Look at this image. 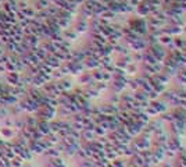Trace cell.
Here are the masks:
<instances>
[{"label": "cell", "mask_w": 186, "mask_h": 167, "mask_svg": "<svg viewBox=\"0 0 186 167\" xmlns=\"http://www.w3.org/2000/svg\"><path fill=\"white\" fill-rule=\"evenodd\" d=\"M51 3L50 1H49V0H38V1H36V6H35V8H36V10H46V8H47V7L50 6Z\"/></svg>", "instance_id": "cell-2"}, {"label": "cell", "mask_w": 186, "mask_h": 167, "mask_svg": "<svg viewBox=\"0 0 186 167\" xmlns=\"http://www.w3.org/2000/svg\"><path fill=\"white\" fill-rule=\"evenodd\" d=\"M129 28L132 29V31H135L136 33H139V35H145V33H147V22L145 21L143 18H133L131 19L128 22Z\"/></svg>", "instance_id": "cell-1"}]
</instances>
